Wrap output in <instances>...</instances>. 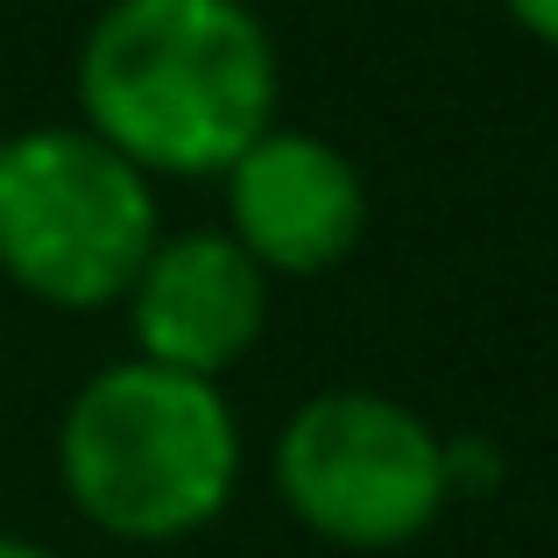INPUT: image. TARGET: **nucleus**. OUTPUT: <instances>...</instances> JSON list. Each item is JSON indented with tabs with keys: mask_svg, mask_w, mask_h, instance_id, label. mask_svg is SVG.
Masks as SVG:
<instances>
[{
	"mask_svg": "<svg viewBox=\"0 0 558 558\" xmlns=\"http://www.w3.org/2000/svg\"><path fill=\"white\" fill-rule=\"evenodd\" d=\"M78 128L142 178H219L276 128L283 64L247 0H107L71 64Z\"/></svg>",
	"mask_w": 558,
	"mask_h": 558,
	"instance_id": "f257e3e1",
	"label": "nucleus"
},
{
	"mask_svg": "<svg viewBox=\"0 0 558 558\" xmlns=\"http://www.w3.org/2000/svg\"><path fill=\"white\" fill-rule=\"evenodd\" d=\"M121 304L128 332H135V361L219 381L255 354L262 326H269V276L247 262V247L227 227H191L149 247Z\"/></svg>",
	"mask_w": 558,
	"mask_h": 558,
	"instance_id": "423d86ee",
	"label": "nucleus"
},
{
	"mask_svg": "<svg viewBox=\"0 0 558 558\" xmlns=\"http://www.w3.org/2000/svg\"><path fill=\"white\" fill-rule=\"evenodd\" d=\"M0 558H57V551L36 545V537H8V531H0Z\"/></svg>",
	"mask_w": 558,
	"mask_h": 558,
	"instance_id": "6e6552de",
	"label": "nucleus"
},
{
	"mask_svg": "<svg viewBox=\"0 0 558 558\" xmlns=\"http://www.w3.org/2000/svg\"><path fill=\"white\" fill-rule=\"evenodd\" d=\"M276 495L340 551L417 545L452 502L446 438L381 389H318L276 432Z\"/></svg>",
	"mask_w": 558,
	"mask_h": 558,
	"instance_id": "20e7f679",
	"label": "nucleus"
},
{
	"mask_svg": "<svg viewBox=\"0 0 558 558\" xmlns=\"http://www.w3.org/2000/svg\"><path fill=\"white\" fill-rule=\"evenodd\" d=\"M241 466V417L219 381L135 354L78 381L57 424V481L71 509L121 545H184L213 531Z\"/></svg>",
	"mask_w": 558,
	"mask_h": 558,
	"instance_id": "f03ea898",
	"label": "nucleus"
},
{
	"mask_svg": "<svg viewBox=\"0 0 558 558\" xmlns=\"http://www.w3.org/2000/svg\"><path fill=\"white\" fill-rule=\"evenodd\" d=\"M156 241V184L78 121L0 142V276L22 298L50 312H107Z\"/></svg>",
	"mask_w": 558,
	"mask_h": 558,
	"instance_id": "7ed1b4c3",
	"label": "nucleus"
},
{
	"mask_svg": "<svg viewBox=\"0 0 558 558\" xmlns=\"http://www.w3.org/2000/svg\"><path fill=\"white\" fill-rule=\"evenodd\" d=\"M227 233L262 276H326L368 233V184L354 156L304 128H269L227 170Z\"/></svg>",
	"mask_w": 558,
	"mask_h": 558,
	"instance_id": "39448f33",
	"label": "nucleus"
},
{
	"mask_svg": "<svg viewBox=\"0 0 558 558\" xmlns=\"http://www.w3.org/2000/svg\"><path fill=\"white\" fill-rule=\"evenodd\" d=\"M502 8L523 36H537L545 50H558V0H502Z\"/></svg>",
	"mask_w": 558,
	"mask_h": 558,
	"instance_id": "0eeeda50",
	"label": "nucleus"
}]
</instances>
